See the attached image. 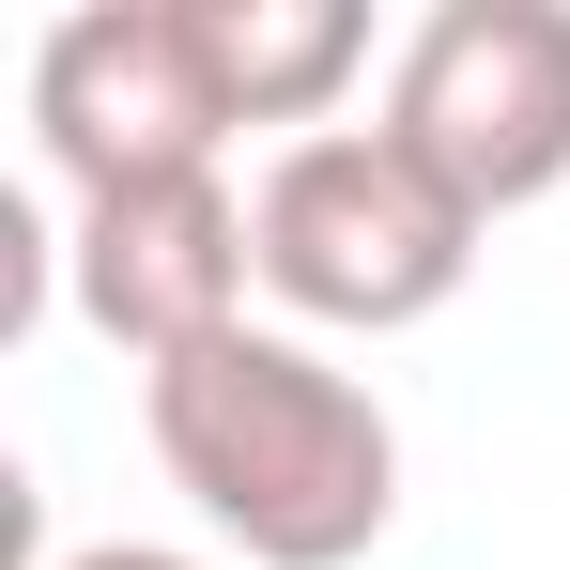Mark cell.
<instances>
[{
    "label": "cell",
    "mask_w": 570,
    "mask_h": 570,
    "mask_svg": "<svg viewBox=\"0 0 570 570\" xmlns=\"http://www.w3.org/2000/svg\"><path fill=\"white\" fill-rule=\"evenodd\" d=\"M139 432L232 570H355L401 524V416L293 324H232L139 385Z\"/></svg>",
    "instance_id": "obj_1"
},
{
    "label": "cell",
    "mask_w": 570,
    "mask_h": 570,
    "mask_svg": "<svg viewBox=\"0 0 570 570\" xmlns=\"http://www.w3.org/2000/svg\"><path fill=\"white\" fill-rule=\"evenodd\" d=\"M247 247H263V293L293 308V340H401L478 278V216L385 124L278 139L247 186Z\"/></svg>",
    "instance_id": "obj_2"
},
{
    "label": "cell",
    "mask_w": 570,
    "mask_h": 570,
    "mask_svg": "<svg viewBox=\"0 0 570 570\" xmlns=\"http://www.w3.org/2000/svg\"><path fill=\"white\" fill-rule=\"evenodd\" d=\"M385 139L478 232L570 186V0H432L385 62Z\"/></svg>",
    "instance_id": "obj_3"
},
{
    "label": "cell",
    "mask_w": 570,
    "mask_h": 570,
    "mask_svg": "<svg viewBox=\"0 0 570 570\" xmlns=\"http://www.w3.org/2000/svg\"><path fill=\"white\" fill-rule=\"evenodd\" d=\"M31 139L62 200L155 186V170H216L247 124H232V78H216V16L200 0H78L47 16L31 47Z\"/></svg>",
    "instance_id": "obj_4"
},
{
    "label": "cell",
    "mask_w": 570,
    "mask_h": 570,
    "mask_svg": "<svg viewBox=\"0 0 570 570\" xmlns=\"http://www.w3.org/2000/svg\"><path fill=\"white\" fill-rule=\"evenodd\" d=\"M263 293V247H247V200L216 170H155V186H108L62 216V308L94 324L124 371H186L200 340H232Z\"/></svg>",
    "instance_id": "obj_5"
},
{
    "label": "cell",
    "mask_w": 570,
    "mask_h": 570,
    "mask_svg": "<svg viewBox=\"0 0 570 570\" xmlns=\"http://www.w3.org/2000/svg\"><path fill=\"white\" fill-rule=\"evenodd\" d=\"M200 16H216L232 124H308L324 139V108L355 94V62H371V16L355 0H200Z\"/></svg>",
    "instance_id": "obj_6"
},
{
    "label": "cell",
    "mask_w": 570,
    "mask_h": 570,
    "mask_svg": "<svg viewBox=\"0 0 570 570\" xmlns=\"http://www.w3.org/2000/svg\"><path fill=\"white\" fill-rule=\"evenodd\" d=\"M47 570H232V556H186V540H78V556H47Z\"/></svg>",
    "instance_id": "obj_7"
}]
</instances>
